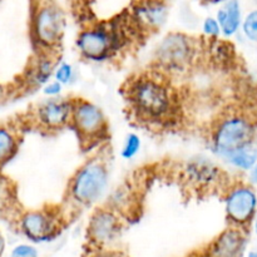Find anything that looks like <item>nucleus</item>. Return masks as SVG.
<instances>
[{"mask_svg":"<svg viewBox=\"0 0 257 257\" xmlns=\"http://www.w3.org/2000/svg\"><path fill=\"white\" fill-rule=\"evenodd\" d=\"M50 54L52 53H40V57L28 69L25 80H27V85H29L33 89L43 87L53 78L57 62L50 58Z\"/></svg>","mask_w":257,"mask_h":257,"instance_id":"obj_16","label":"nucleus"},{"mask_svg":"<svg viewBox=\"0 0 257 257\" xmlns=\"http://www.w3.org/2000/svg\"><path fill=\"white\" fill-rule=\"evenodd\" d=\"M185 176L192 185L200 188H212L222 181L220 168L205 157L188 161L185 167Z\"/></svg>","mask_w":257,"mask_h":257,"instance_id":"obj_14","label":"nucleus"},{"mask_svg":"<svg viewBox=\"0 0 257 257\" xmlns=\"http://www.w3.org/2000/svg\"><path fill=\"white\" fill-rule=\"evenodd\" d=\"M216 19L220 24L222 37L231 38L241 30L242 24V8L240 0H225L216 13Z\"/></svg>","mask_w":257,"mask_h":257,"instance_id":"obj_15","label":"nucleus"},{"mask_svg":"<svg viewBox=\"0 0 257 257\" xmlns=\"http://www.w3.org/2000/svg\"><path fill=\"white\" fill-rule=\"evenodd\" d=\"M255 137V123L248 115L230 113L220 118L211 130V150L223 160L230 153L253 145Z\"/></svg>","mask_w":257,"mask_h":257,"instance_id":"obj_3","label":"nucleus"},{"mask_svg":"<svg viewBox=\"0 0 257 257\" xmlns=\"http://www.w3.org/2000/svg\"><path fill=\"white\" fill-rule=\"evenodd\" d=\"M63 89H64V85H62L59 82L53 79V78L42 87L43 94L48 98L59 97V95H62Z\"/></svg>","mask_w":257,"mask_h":257,"instance_id":"obj_25","label":"nucleus"},{"mask_svg":"<svg viewBox=\"0 0 257 257\" xmlns=\"http://www.w3.org/2000/svg\"><path fill=\"white\" fill-rule=\"evenodd\" d=\"M65 29L62 10L54 4L38 5L32 19V37L39 53H52L59 47Z\"/></svg>","mask_w":257,"mask_h":257,"instance_id":"obj_7","label":"nucleus"},{"mask_svg":"<svg viewBox=\"0 0 257 257\" xmlns=\"http://www.w3.org/2000/svg\"><path fill=\"white\" fill-rule=\"evenodd\" d=\"M253 3H255V5L257 7V0H253Z\"/></svg>","mask_w":257,"mask_h":257,"instance_id":"obj_30","label":"nucleus"},{"mask_svg":"<svg viewBox=\"0 0 257 257\" xmlns=\"http://www.w3.org/2000/svg\"><path fill=\"white\" fill-rule=\"evenodd\" d=\"M4 88L2 87V85H0V100L2 99H4Z\"/></svg>","mask_w":257,"mask_h":257,"instance_id":"obj_28","label":"nucleus"},{"mask_svg":"<svg viewBox=\"0 0 257 257\" xmlns=\"http://www.w3.org/2000/svg\"><path fill=\"white\" fill-rule=\"evenodd\" d=\"M223 161H226L228 165L237 170L247 172V171L252 170L257 163V148L253 145L240 148V150L226 156Z\"/></svg>","mask_w":257,"mask_h":257,"instance_id":"obj_18","label":"nucleus"},{"mask_svg":"<svg viewBox=\"0 0 257 257\" xmlns=\"http://www.w3.org/2000/svg\"><path fill=\"white\" fill-rule=\"evenodd\" d=\"M10 257H39L38 248L30 243H20L12 250Z\"/></svg>","mask_w":257,"mask_h":257,"instance_id":"obj_24","label":"nucleus"},{"mask_svg":"<svg viewBox=\"0 0 257 257\" xmlns=\"http://www.w3.org/2000/svg\"><path fill=\"white\" fill-rule=\"evenodd\" d=\"M225 213L230 226L246 230L253 222L257 211V191L243 182L231 185L226 190Z\"/></svg>","mask_w":257,"mask_h":257,"instance_id":"obj_10","label":"nucleus"},{"mask_svg":"<svg viewBox=\"0 0 257 257\" xmlns=\"http://www.w3.org/2000/svg\"><path fill=\"white\" fill-rule=\"evenodd\" d=\"M5 251V238L3 236V233L0 232V257H3Z\"/></svg>","mask_w":257,"mask_h":257,"instance_id":"obj_26","label":"nucleus"},{"mask_svg":"<svg viewBox=\"0 0 257 257\" xmlns=\"http://www.w3.org/2000/svg\"><path fill=\"white\" fill-rule=\"evenodd\" d=\"M67 226V217L58 207H42L28 210L18 218L22 235L33 243H44L55 240Z\"/></svg>","mask_w":257,"mask_h":257,"instance_id":"obj_5","label":"nucleus"},{"mask_svg":"<svg viewBox=\"0 0 257 257\" xmlns=\"http://www.w3.org/2000/svg\"><path fill=\"white\" fill-rule=\"evenodd\" d=\"M19 148V136L14 128L0 125V166L12 160Z\"/></svg>","mask_w":257,"mask_h":257,"instance_id":"obj_17","label":"nucleus"},{"mask_svg":"<svg viewBox=\"0 0 257 257\" xmlns=\"http://www.w3.org/2000/svg\"><path fill=\"white\" fill-rule=\"evenodd\" d=\"M246 245V231L235 226H228L208 243L198 257H242Z\"/></svg>","mask_w":257,"mask_h":257,"instance_id":"obj_12","label":"nucleus"},{"mask_svg":"<svg viewBox=\"0 0 257 257\" xmlns=\"http://www.w3.org/2000/svg\"><path fill=\"white\" fill-rule=\"evenodd\" d=\"M247 257H257V248H256V250L251 251V252H248Z\"/></svg>","mask_w":257,"mask_h":257,"instance_id":"obj_27","label":"nucleus"},{"mask_svg":"<svg viewBox=\"0 0 257 257\" xmlns=\"http://www.w3.org/2000/svg\"><path fill=\"white\" fill-rule=\"evenodd\" d=\"M142 148V140L137 133H128L123 141L122 148H120V156L123 160H133Z\"/></svg>","mask_w":257,"mask_h":257,"instance_id":"obj_19","label":"nucleus"},{"mask_svg":"<svg viewBox=\"0 0 257 257\" xmlns=\"http://www.w3.org/2000/svg\"><path fill=\"white\" fill-rule=\"evenodd\" d=\"M205 2H210V3H217V2H222V0H205Z\"/></svg>","mask_w":257,"mask_h":257,"instance_id":"obj_29","label":"nucleus"},{"mask_svg":"<svg viewBox=\"0 0 257 257\" xmlns=\"http://www.w3.org/2000/svg\"><path fill=\"white\" fill-rule=\"evenodd\" d=\"M109 168L104 160L93 157L85 161L68 183V200L79 208L90 207L107 195Z\"/></svg>","mask_w":257,"mask_h":257,"instance_id":"obj_2","label":"nucleus"},{"mask_svg":"<svg viewBox=\"0 0 257 257\" xmlns=\"http://www.w3.org/2000/svg\"><path fill=\"white\" fill-rule=\"evenodd\" d=\"M122 28L110 25H93L78 34L75 45L83 58L92 62H103L112 57L124 40Z\"/></svg>","mask_w":257,"mask_h":257,"instance_id":"obj_6","label":"nucleus"},{"mask_svg":"<svg viewBox=\"0 0 257 257\" xmlns=\"http://www.w3.org/2000/svg\"><path fill=\"white\" fill-rule=\"evenodd\" d=\"M124 230V217L109 206L95 208L85 230L88 247H113Z\"/></svg>","mask_w":257,"mask_h":257,"instance_id":"obj_9","label":"nucleus"},{"mask_svg":"<svg viewBox=\"0 0 257 257\" xmlns=\"http://www.w3.org/2000/svg\"><path fill=\"white\" fill-rule=\"evenodd\" d=\"M202 33L208 40L218 39L222 35L220 24L215 17H207L202 22Z\"/></svg>","mask_w":257,"mask_h":257,"instance_id":"obj_22","label":"nucleus"},{"mask_svg":"<svg viewBox=\"0 0 257 257\" xmlns=\"http://www.w3.org/2000/svg\"><path fill=\"white\" fill-rule=\"evenodd\" d=\"M124 95L133 114L146 123L162 124L177 115V93L160 70L132 78Z\"/></svg>","mask_w":257,"mask_h":257,"instance_id":"obj_1","label":"nucleus"},{"mask_svg":"<svg viewBox=\"0 0 257 257\" xmlns=\"http://www.w3.org/2000/svg\"><path fill=\"white\" fill-rule=\"evenodd\" d=\"M53 79L59 82L62 85H69L72 84L75 80V69L74 65L69 62H63L57 63L55 65L54 73H53Z\"/></svg>","mask_w":257,"mask_h":257,"instance_id":"obj_20","label":"nucleus"},{"mask_svg":"<svg viewBox=\"0 0 257 257\" xmlns=\"http://www.w3.org/2000/svg\"><path fill=\"white\" fill-rule=\"evenodd\" d=\"M241 32L245 35L246 39L251 43L257 44V8L250 10L243 17L241 24Z\"/></svg>","mask_w":257,"mask_h":257,"instance_id":"obj_21","label":"nucleus"},{"mask_svg":"<svg viewBox=\"0 0 257 257\" xmlns=\"http://www.w3.org/2000/svg\"><path fill=\"white\" fill-rule=\"evenodd\" d=\"M73 98H45L33 108V122L40 130L58 131L70 123Z\"/></svg>","mask_w":257,"mask_h":257,"instance_id":"obj_11","label":"nucleus"},{"mask_svg":"<svg viewBox=\"0 0 257 257\" xmlns=\"http://www.w3.org/2000/svg\"><path fill=\"white\" fill-rule=\"evenodd\" d=\"M130 18L140 32H156L167 22L168 7L163 0H141L132 8Z\"/></svg>","mask_w":257,"mask_h":257,"instance_id":"obj_13","label":"nucleus"},{"mask_svg":"<svg viewBox=\"0 0 257 257\" xmlns=\"http://www.w3.org/2000/svg\"><path fill=\"white\" fill-rule=\"evenodd\" d=\"M83 257H131L124 251H120L114 247L105 248H92L88 247Z\"/></svg>","mask_w":257,"mask_h":257,"instance_id":"obj_23","label":"nucleus"},{"mask_svg":"<svg viewBox=\"0 0 257 257\" xmlns=\"http://www.w3.org/2000/svg\"><path fill=\"white\" fill-rule=\"evenodd\" d=\"M70 125L80 142L90 146L104 140L108 133V119L99 105L83 98H73Z\"/></svg>","mask_w":257,"mask_h":257,"instance_id":"obj_8","label":"nucleus"},{"mask_svg":"<svg viewBox=\"0 0 257 257\" xmlns=\"http://www.w3.org/2000/svg\"><path fill=\"white\" fill-rule=\"evenodd\" d=\"M198 54V42L185 33L172 32L158 42L155 60L163 74L185 72L192 65Z\"/></svg>","mask_w":257,"mask_h":257,"instance_id":"obj_4","label":"nucleus"}]
</instances>
